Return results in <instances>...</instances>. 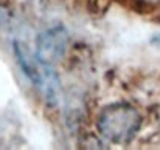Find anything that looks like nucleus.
Returning <instances> with one entry per match:
<instances>
[{
  "label": "nucleus",
  "instance_id": "nucleus-2",
  "mask_svg": "<svg viewBox=\"0 0 160 150\" xmlns=\"http://www.w3.org/2000/svg\"><path fill=\"white\" fill-rule=\"evenodd\" d=\"M12 47H14V56L23 74L41 90L50 107L58 105L61 98V81L54 71L53 65L42 63L36 57V54H33L25 44L19 40H14Z\"/></svg>",
  "mask_w": 160,
  "mask_h": 150
},
{
  "label": "nucleus",
  "instance_id": "nucleus-1",
  "mask_svg": "<svg viewBox=\"0 0 160 150\" xmlns=\"http://www.w3.org/2000/svg\"><path fill=\"white\" fill-rule=\"evenodd\" d=\"M97 127L109 143L121 146L129 144L142 127V115L131 104H110L100 111Z\"/></svg>",
  "mask_w": 160,
  "mask_h": 150
},
{
  "label": "nucleus",
  "instance_id": "nucleus-3",
  "mask_svg": "<svg viewBox=\"0 0 160 150\" xmlns=\"http://www.w3.org/2000/svg\"><path fill=\"white\" fill-rule=\"evenodd\" d=\"M68 47V31L62 25L52 26L36 37V57L47 65L58 63Z\"/></svg>",
  "mask_w": 160,
  "mask_h": 150
}]
</instances>
